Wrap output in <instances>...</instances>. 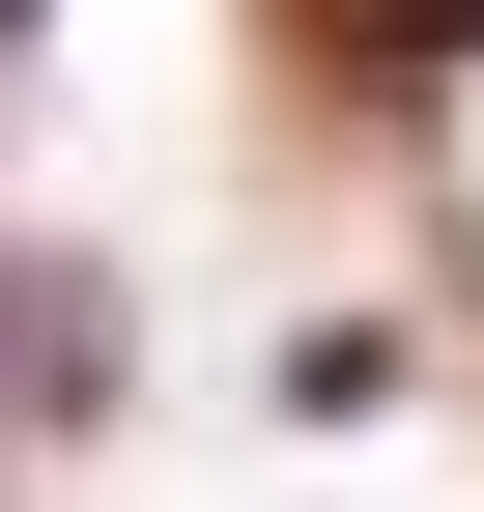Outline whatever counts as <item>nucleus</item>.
<instances>
[{
	"label": "nucleus",
	"instance_id": "nucleus-1",
	"mask_svg": "<svg viewBox=\"0 0 484 512\" xmlns=\"http://www.w3.org/2000/svg\"><path fill=\"white\" fill-rule=\"evenodd\" d=\"M342 57H484V0H342Z\"/></svg>",
	"mask_w": 484,
	"mask_h": 512
},
{
	"label": "nucleus",
	"instance_id": "nucleus-2",
	"mask_svg": "<svg viewBox=\"0 0 484 512\" xmlns=\"http://www.w3.org/2000/svg\"><path fill=\"white\" fill-rule=\"evenodd\" d=\"M0 29H29V0H0Z\"/></svg>",
	"mask_w": 484,
	"mask_h": 512
}]
</instances>
